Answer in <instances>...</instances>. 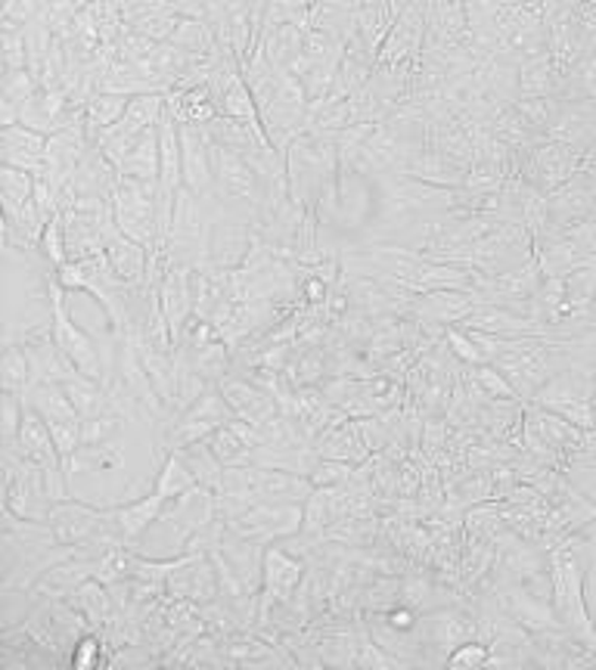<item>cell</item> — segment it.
Instances as JSON below:
<instances>
[{"label":"cell","mask_w":596,"mask_h":670,"mask_svg":"<svg viewBox=\"0 0 596 670\" xmlns=\"http://www.w3.org/2000/svg\"><path fill=\"white\" fill-rule=\"evenodd\" d=\"M314 447H317V454L324 456V459H342V463H352V466H360V463L370 459V447L364 444V434H360L357 419H345L335 432L320 438Z\"/></svg>","instance_id":"cell-23"},{"label":"cell","mask_w":596,"mask_h":670,"mask_svg":"<svg viewBox=\"0 0 596 670\" xmlns=\"http://www.w3.org/2000/svg\"><path fill=\"white\" fill-rule=\"evenodd\" d=\"M131 562H134L131 546H115V549H110V553L97 562L93 578L106 586L122 584V581H131Z\"/></svg>","instance_id":"cell-33"},{"label":"cell","mask_w":596,"mask_h":670,"mask_svg":"<svg viewBox=\"0 0 596 670\" xmlns=\"http://www.w3.org/2000/svg\"><path fill=\"white\" fill-rule=\"evenodd\" d=\"M308 574V562L295 556L287 546H267L265 549V578H262V593H258V624L270 618L274 606H289L295 590L302 586Z\"/></svg>","instance_id":"cell-5"},{"label":"cell","mask_w":596,"mask_h":670,"mask_svg":"<svg viewBox=\"0 0 596 670\" xmlns=\"http://www.w3.org/2000/svg\"><path fill=\"white\" fill-rule=\"evenodd\" d=\"M103 646H110L106 636L97 633V630H90V633H85V636L75 643L68 661H72L75 668H100V665H110V655H103Z\"/></svg>","instance_id":"cell-35"},{"label":"cell","mask_w":596,"mask_h":670,"mask_svg":"<svg viewBox=\"0 0 596 670\" xmlns=\"http://www.w3.org/2000/svg\"><path fill=\"white\" fill-rule=\"evenodd\" d=\"M158 304H162V314L172 326V336L177 339L193 317V267L172 264L165 270V280L158 286Z\"/></svg>","instance_id":"cell-15"},{"label":"cell","mask_w":596,"mask_h":670,"mask_svg":"<svg viewBox=\"0 0 596 670\" xmlns=\"http://www.w3.org/2000/svg\"><path fill=\"white\" fill-rule=\"evenodd\" d=\"M165 115H172L177 125H208L221 112L215 106L208 85L187 87V90H168L165 93Z\"/></svg>","instance_id":"cell-21"},{"label":"cell","mask_w":596,"mask_h":670,"mask_svg":"<svg viewBox=\"0 0 596 670\" xmlns=\"http://www.w3.org/2000/svg\"><path fill=\"white\" fill-rule=\"evenodd\" d=\"M500 599H504V606H507L509 615H512L522 628L529 630L531 636H537V633H550V630H566L556 606H550V599L531 593L525 584H512L507 586V590H500Z\"/></svg>","instance_id":"cell-13"},{"label":"cell","mask_w":596,"mask_h":670,"mask_svg":"<svg viewBox=\"0 0 596 670\" xmlns=\"http://www.w3.org/2000/svg\"><path fill=\"white\" fill-rule=\"evenodd\" d=\"M110 509L93 506L88 500L78 497L53 500V503H50V513H47V521H50L56 541L66 543V546H75V543L88 541L90 534L110 519Z\"/></svg>","instance_id":"cell-7"},{"label":"cell","mask_w":596,"mask_h":670,"mask_svg":"<svg viewBox=\"0 0 596 670\" xmlns=\"http://www.w3.org/2000/svg\"><path fill=\"white\" fill-rule=\"evenodd\" d=\"M165 506H168V500L162 497V494H155V491H150L147 497H137L112 506V509H115V524H118L122 538H125V543H128L131 549L140 543V538L153 528L155 521L162 519Z\"/></svg>","instance_id":"cell-16"},{"label":"cell","mask_w":596,"mask_h":670,"mask_svg":"<svg viewBox=\"0 0 596 670\" xmlns=\"http://www.w3.org/2000/svg\"><path fill=\"white\" fill-rule=\"evenodd\" d=\"M208 93H212V100H215V106H218L221 115L243 122V125H249L258 137H265L267 140L262 115H258V106H255V97H252L249 81H245L243 75V63H240L237 56H227L221 68L212 75Z\"/></svg>","instance_id":"cell-6"},{"label":"cell","mask_w":596,"mask_h":670,"mask_svg":"<svg viewBox=\"0 0 596 670\" xmlns=\"http://www.w3.org/2000/svg\"><path fill=\"white\" fill-rule=\"evenodd\" d=\"M68 603L75 608H81V615L90 621V628L106 636L112 618H115V603H112V590L106 584H100L97 578H88L85 584L78 586Z\"/></svg>","instance_id":"cell-24"},{"label":"cell","mask_w":596,"mask_h":670,"mask_svg":"<svg viewBox=\"0 0 596 670\" xmlns=\"http://www.w3.org/2000/svg\"><path fill=\"white\" fill-rule=\"evenodd\" d=\"M128 103H131V97H125V93H93L88 100V106H85V125H88V134L90 140L97 143V137L103 134L106 128H112L122 115H125V109H128Z\"/></svg>","instance_id":"cell-26"},{"label":"cell","mask_w":596,"mask_h":670,"mask_svg":"<svg viewBox=\"0 0 596 670\" xmlns=\"http://www.w3.org/2000/svg\"><path fill=\"white\" fill-rule=\"evenodd\" d=\"M249 3V10H252V20H255V25L262 28V20H265V10L270 0H245Z\"/></svg>","instance_id":"cell-42"},{"label":"cell","mask_w":596,"mask_h":670,"mask_svg":"<svg viewBox=\"0 0 596 670\" xmlns=\"http://www.w3.org/2000/svg\"><path fill=\"white\" fill-rule=\"evenodd\" d=\"M404 174L420 177V180H426V184H435V187H454V190H460V187L466 184L469 165L460 162V159L444 155V152L426 150V147H422V150L417 152L410 162H407Z\"/></svg>","instance_id":"cell-19"},{"label":"cell","mask_w":596,"mask_h":670,"mask_svg":"<svg viewBox=\"0 0 596 670\" xmlns=\"http://www.w3.org/2000/svg\"><path fill=\"white\" fill-rule=\"evenodd\" d=\"M302 521H305V503H255L245 516L227 521V528L249 541L270 546L277 541L299 538Z\"/></svg>","instance_id":"cell-4"},{"label":"cell","mask_w":596,"mask_h":670,"mask_svg":"<svg viewBox=\"0 0 596 670\" xmlns=\"http://www.w3.org/2000/svg\"><path fill=\"white\" fill-rule=\"evenodd\" d=\"M357 426H360L364 444L370 447V454H379V451L389 447V441H392V422H389L385 416H364V419H357Z\"/></svg>","instance_id":"cell-39"},{"label":"cell","mask_w":596,"mask_h":670,"mask_svg":"<svg viewBox=\"0 0 596 670\" xmlns=\"http://www.w3.org/2000/svg\"><path fill=\"white\" fill-rule=\"evenodd\" d=\"M28 68V41L23 28H3V72Z\"/></svg>","instance_id":"cell-38"},{"label":"cell","mask_w":596,"mask_h":670,"mask_svg":"<svg viewBox=\"0 0 596 670\" xmlns=\"http://www.w3.org/2000/svg\"><path fill=\"white\" fill-rule=\"evenodd\" d=\"M180 150H183V187L199 199L215 193L212 137L205 125H180Z\"/></svg>","instance_id":"cell-11"},{"label":"cell","mask_w":596,"mask_h":670,"mask_svg":"<svg viewBox=\"0 0 596 670\" xmlns=\"http://www.w3.org/2000/svg\"><path fill=\"white\" fill-rule=\"evenodd\" d=\"M47 143H50V137L41 130H31L25 125H7L0 134V159L10 168L41 177L47 168Z\"/></svg>","instance_id":"cell-12"},{"label":"cell","mask_w":596,"mask_h":670,"mask_svg":"<svg viewBox=\"0 0 596 670\" xmlns=\"http://www.w3.org/2000/svg\"><path fill=\"white\" fill-rule=\"evenodd\" d=\"M162 118H165V93H140V97H131L125 115L112 128L103 130L100 137H137L143 130L158 128Z\"/></svg>","instance_id":"cell-20"},{"label":"cell","mask_w":596,"mask_h":670,"mask_svg":"<svg viewBox=\"0 0 596 670\" xmlns=\"http://www.w3.org/2000/svg\"><path fill=\"white\" fill-rule=\"evenodd\" d=\"M208 447L224 463V469L230 466H252V447L237 434L233 426H221L218 432L208 438Z\"/></svg>","instance_id":"cell-30"},{"label":"cell","mask_w":596,"mask_h":670,"mask_svg":"<svg viewBox=\"0 0 596 670\" xmlns=\"http://www.w3.org/2000/svg\"><path fill=\"white\" fill-rule=\"evenodd\" d=\"M158 187L162 195L177 199L183 187V150H180V125L172 115L158 125Z\"/></svg>","instance_id":"cell-17"},{"label":"cell","mask_w":596,"mask_h":670,"mask_svg":"<svg viewBox=\"0 0 596 670\" xmlns=\"http://www.w3.org/2000/svg\"><path fill=\"white\" fill-rule=\"evenodd\" d=\"M115 172L125 177H140V180H158V128L143 130Z\"/></svg>","instance_id":"cell-25"},{"label":"cell","mask_w":596,"mask_h":670,"mask_svg":"<svg viewBox=\"0 0 596 670\" xmlns=\"http://www.w3.org/2000/svg\"><path fill=\"white\" fill-rule=\"evenodd\" d=\"M487 661H491V646L482 640H466L464 646H457L444 658L447 668H485Z\"/></svg>","instance_id":"cell-37"},{"label":"cell","mask_w":596,"mask_h":670,"mask_svg":"<svg viewBox=\"0 0 596 670\" xmlns=\"http://www.w3.org/2000/svg\"><path fill=\"white\" fill-rule=\"evenodd\" d=\"M218 385H221L224 397H227V404L233 407V413H237L240 419H245V422H252L255 429H265L274 416H280L277 397L267 389H262L258 382L240 376V372H227Z\"/></svg>","instance_id":"cell-9"},{"label":"cell","mask_w":596,"mask_h":670,"mask_svg":"<svg viewBox=\"0 0 596 670\" xmlns=\"http://www.w3.org/2000/svg\"><path fill=\"white\" fill-rule=\"evenodd\" d=\"M352 463H342V459H320L317 469L310 472V481L314 488H335V484H345L348 478L354 476Z\"/></svg>","instance_id":"cell-40"},{"label":"cell","mask_w":596,"mask_h":670,"mask_svg":"<svg viewBox=\"0 0 596 670\" xmlns=\"http://www.w3.org/2000/svg\"><path fill=\"white\" fill-rule=\"evenodd\" d=\"M106 258H110L112 270L118 274V280H125L128 286H143L147 267H150V249H147V245H140L137 239L125 237V233L115 227L110 239H106Z\"/></svg>","instance_id":"cell-18"},{"label":"cell","mask_w":596,"mask_h":670,"mask_svg":"<svg viewBox=\"0 0 596 670\" xmlns=\"http://www.w3.org/2000/svg\"><path fill=\"white\" fill-rule=\"evenodd\" d=\"M332 488H314L310 497L305 500V521H302V534L305 538H324L327 528L332 524L330 509Z\"/></svg>","instance_id":"cell-32"},{"label":"cell","mask_w":596,"mask_h":670,"mask_svg":"<svg viewBox=\"0 0 596 670\" xmlns=\"http://www.w3.org/2000/svg\"><path fill=\"white\" fill-rule=\"evenodd\" d=\"M35 174L20 172L3 165L0 172V208H3V220H13L25 208V202L35 195Z\"/></svg>","instance_id":"cell-27"},{"label":"cell","mask_w":596,"mask_h":670,"mask_svg":"<svg viewBox=\"0 0 596 670\" xmlns=\"http://www.w3.org/2000/svg\"><path fill=\"white\" fill-rule=\"evenodd\" d=\"M444 342L451 347V354L466 364V367H479V364H487V357L482 354V347L472 342V336L466 332L464 326H447L444 329Z\"/></svg>","instance_id":"cell-36"},{"label":"cell","mask_w":596,"mask_h":670,"mask_svg":"<svg viewBox=\"0 0 596 670\" xmlns=\"http://www.w3.org/2000/svg\"><path fill=\"white\" fill-rule=\"evenodd\" d=\"M165 590L177 599H196V603H215L221 586H218V571L208 553H193V559L180 565L168 574Z\"/></svg>","instance_id":"cell-14"},{"label":"cell","mask_w":596,"mask_h":670,"mask_svg":"<svg viewBox=\"0 0 596 670\" xmlns=\"http://www.w3.org/2000/svg\"><path fill=\"white\" fill-rule=\"evenodd\" d=\"M215 519H218V494L196 484V488H190L187 494L168 500V506H165V513H162L158 521H168V524L175 528L177 543L183 546L196 531H202L208 521Z\"/></svg>","instance_id":"cell-8"},{"label":"cell","mask_w":596,"mask_h":670,"mask_svg":"<svg viewBox=\"0 0 596 670\" xmlns=\"http://www.w3.org/2000/svg\"><path fill=\"white\" fill-rule=\"evenodd\" d=\"M382 621H385L389 628L404 630V633H414V630L420 628V615H417V608L404 606V603H397V606H392L389 611H382Z\"/></svg>","instance_id":"cell-41"},{"label":"cell","mask_w":596,"mask_h":670,"mask_svg":"<svg viewBox=\"0 0 596 670\" xmlns=\"http://www.w3.org/2000/svg\"><path fill=\"white\" fill-rule=\"evenodd\" d=\"M479 299L466 289H435V292H422L417 295L414 307L407 311L410 320L429 326H460L475 311Z\"/></svg>","instance_id":"cell-10"},{"label":"cell","mask_w":596,"mask_h":670,"mask_svg":"<svg viewBox=\"0 0 596 670\" xmlns=\"http://www.w3.org/2000/svg\"><path fill=\"white\" fill-rule=\"evenodd\" d=\"M31 389V367H28V354L20 342H10L3 351V391H16L28 394Z\"/></svg>","instance_id":"cell-31"},{"label":"cell","mask_w":596,"mask_h":670,"mask_svg":"<svg viewBox=\"0 0 596 670\" xmlns=\"http://www.w3.org/2000/svg\"><path fill=\"white\" fill-rule=\"evenodd\" d=\"M177 454L183 456V463L190 466V472L196 476V481L208 491H221L224 484V463L215 456V451L208 447V438L205 441H196L190 447H180Z\"/></svg>","instance_id":"cell-28"},{"label":"cell","mask_w":596,"mask_h":670,"mask_svg":"<svg viewBox=\"0 0 596 670\" xmlns=\"http://www.w3.org/2000/svg\"><path fill=\"white\" fill-rule=\"evenodd\" d=\"M258 50L265 53L270 65L289 68V65L295 63V56L305 50V31H302L299 25H292V22L262 28V35H258Z\"/></svg>","instance_id":"cell-22"},{"label":"cell","mask_w":596,"mask_h":670,"mask_svg":"<svg viewBox=\"0 0 596 670\" xmlns=\"http://www.w3.org/2000/svg\"><path fill=\"white\" fill-rule=\"evenodd\" d=\"M158 202H162L158 180H140V177L118 174L115 195H112L115 224L125 237L137 239L147 249H153L158 242Z\"/></svg>","instance_id":"cell-1"},{"label":"cell","mask_w":596,"mask_h":670,"mask_svg":"<svg viewBox=\"0 0 596 670\" xmlns=\"http://www.w3.org/2000/svg\"><path fill=\"white\" fill-rule=\"evenodd\" d=\"M41 258H47L56 270L63 267L68 261V249H66V220H63V212L56 217H50L45 227V237H41V245H38Z\"/></svg>","instance_id":"cell-34"},{"label":"cell","mask_w":596,"mask_h":670,"mask_svg":"<svg viewBox=\"0 0 596 670\" xmlns=\"http://www.w3.org/2000/svg\"><path fill=\"white\" fill-rule=\"evenodd\" d=\"M47 295H50V311H53V339L56 345L66 351V357L81 369L88 379L103 382L106 369H103V347L97 342V336H90L85 326H78L68 314L66 289L60 286L56 274L47 280Z\"/></svg>","instance_id":"cell-2"},{"label":"cell","mask_w":596,"mask_h":670,"mask_svg":"<svg viewBox=\"0 0 596 670\" xmlns=\"http://www.w3.org/2000/svg\"><path fill=\"white\" fill-rule=\"evenodd\" d=\"M233 419H237V413L227 404L221 385H208L187 410L177 416L175 426L158 441V447H162L165 454L180 451V447H190V444H196V441L212 438L221 426H230Z\"/></svg>","instance_id":"cell-3"},{"label":"cell","mask_w":596,"mask_h":670,"mask_svg":"<svg viewBox=\"0 0 596 670\" xmlns=\"http://www.w3.org/2000/svg\"><path fill=\"white\" fill-rule=\"evenodd\" d=\"M196 484H199L196 476L190 472V466L183 463V456L177 454V451H172V454H165L162 466H158V472H155L153 491L155 494H162L165 500H175L180 497V494H187L190 488H196Z\"/></svg>","instance_id":"cell-29"}]
</instances>
